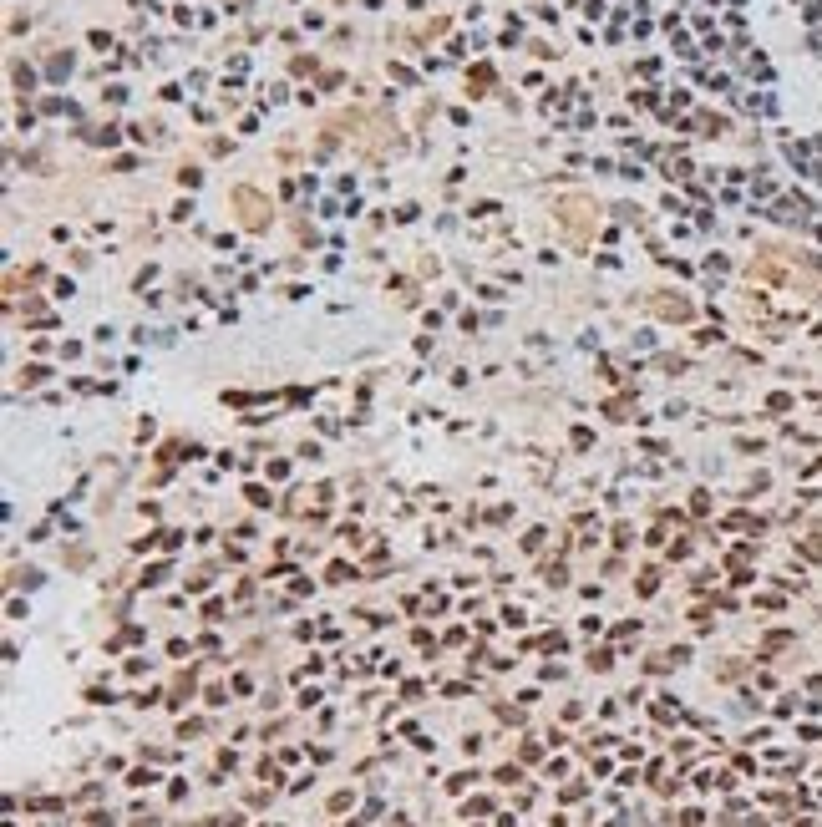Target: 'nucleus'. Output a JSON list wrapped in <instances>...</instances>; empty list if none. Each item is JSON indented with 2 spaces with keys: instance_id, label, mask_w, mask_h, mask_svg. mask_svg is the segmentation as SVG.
<instances>
[{
  "instance_id": "nucleus-1",
  "label": "nucleus",
  "mask_w": 822,
  "mask_h": 827,
  "mask_svg": "<svg viewBox=\"0 0 822 827\" xmlns=\"http://www.w3.org/2000/svg\"><path fill=\"white\" fill-rule=\"evenodd\" d=\"M554 219H559V229H564L574 244H584V239L594 234V198H584V193H564V198L554 203Z\"/></svg>"
},
{
  "instance_id": "nucleus-2",
  "label": "nucleus",
  "mask_w": 822,
  "mask_h": 827,
  "mask_svg": "<svg viewBox=\"0 0 822 827\" xmlns=\"http://www.w3.org/2000/svg\"><path fill=\"white\" fill-rule=\"evenodd\" d=\"M234 203H239V214H244V224H249V229H264V224H269V209H264V198H259L254 188H239V193H234Z\"/></svg>"
}]
</instances>
